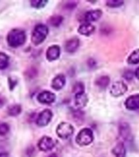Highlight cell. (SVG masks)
Segmentation results:
<instances>
[{
    "label": "cell",
    "instance_id": "1",
    "mask_svg": "<svg viewBox=\"0 0 139 157\" xmlns=\"http://www.w3.org/2000/svg\"><path fill=\"white\" fill-rule=\"evenodd\" d=\"M7 44L12 48H18L25 42V33L21 29H12L7 37Z\"/></svg>",
    "mask_w": 139,
    "mask_h": 157
},
{
    "label": "cell",
    "instance_id": "2",
    "mask_svg": "<svg viewBox=\"0 0 139 157\" xmlns=\"http://www.w3.org/2000/svg\"><path fill=\"white\" fill-rule=\"evenodd\" d=\"M48 34V26L43 24L37 25L32 33V43L35 45H39L44 41Z\"/></svg>",
    "mask_w": 139,
    "mask_h": 157
},
{
    "label": "cell",
    "instance_id": "3",
    "mask_svg": "<svg viewBox=\"0 0 139 157\" xmlns=\"http://www.w3.org/2000/svg\"><path fill=\"white\" fill-rule=\"evenodd\" d=\"M93 141V132L90 128H85L79 132L76 137V142L80 146H87Z\"/></svg>",
    "mask_w": 139,
    "mask_h": 157
},
{
    "label": "cell",
    "instance_id": "4",
    "mask_svg": "<svg viewBox=\"0 0 139 157\" xmlns=\"http://www.w3.org/2000/svg\"><path fill=\"white\" fill-rule=\"evenodd\" d=\"M74 133V127L71 124L66 122H61L56 127V134L62 139H66Z\"/></svg>",
    "mask_w": 139,
    "mask_h": 157
},
{
    "label": "cell",
    "instance_id": "5",
    "mask_svg": "<svg viewBox=\"0 0 139 157\" xmlns=\"http://www.w3.org/2000/svg\"><path fill=\"white\" fill-rule=\"evenodd\" d=\"M128 87L122 81H117L110 87V94L114 97H120L127 92Z\"/></svg>",
    "mask_w": 139,
    "mask_h": 157
},
{
    "label": "cell",
    "instance_id": "6",
    "mask_svg": "<svg viewBox=\"0 0 139 157\" xmlns=\"http://www.w3.org/2000/svg\"><path fill=\"white\" fill-rule=\"evenodd\" d=\"M52 117V112L51 110H48V109L44 110L37 118V124L40 127H44V126L48 124L49 122L51 121Z\"/></svg>",
    "mask_w": 139,
    "mask_h": 157
},
{
    "label": "cell",
    "instance_id": "7",
    "mask_svg": "<svg viewBox=\"0 0 139 157\" xmlns=\"http://www.w3.org/2000/svg\"><path fill=\"white\" fill-rule=\"evenodd\" d=\"M54 146H55L54 140L52 137H48V136L43 137L38 142V147H39V150H41L43 151H50L53 148Z\"/></svg>",
    "mask_w": 139,
    "mask_h": 157
},
{
    "label": "cell",
    "instance_id": "8",
    "mask_svg": "<svg viewBox=\"0 0 139 157\" xmlns=\"http://www.w3.org/2000/svg\"><path fill=\"white\" fill-rule=\"evenodd\" d=\"M56 100V95L49 91H43L38 95V101L44 104H51Z\"/></svg>",
    "mask_w": 139,
    "mask_h": 157
},
{
    "label": "cell",
    "instance_id": "9",
    "mask_svg": "<svg viewBox=\"0 0 139 157\" xmlns=\"http://www.w3.org/2000/svg\"><path fill=\"white\" fill-rule=\"evenodd\" d=\"M119 133L120 136L125 141H129L132 138V132H131V128L128 123L123 122L119 126Z\"/></svg>",
    "mask_w": 139,
    "mask_h": 157
},
{
    "label": "cell",
    "instance_id": "10",
    "mask_svg": "<svg viewBox=\"0 0 139 157\" xmlns=\"http://www.w3.org/2000/svg\"><path fill=\"white\" fill-rule=\"evenodd\" d=\"M125 104L128 110H137L139 108V94H134L129 97L125 101Z\"/></svg>",
    "mask_w": 139,
    "mask_h": 157
},
{
    "label": "cell",
    "instance_id": "11",
    "mask_svg": "<svg viewBox=\"0 0 139 157\" xmlns=\"http://www.w3.org/2000/svg\"><path fill=\"white\" fill-rule=\"evenodd\" d=\"M60 52H61V49H60V47L59 46H57V45L50 46L48 48V50H47V59L50 61H54V60L58 58L59 56H60Z\"/></svg>",
    "mask_w": 139,
    "mask_h": 157
},
{
    "label": "cell",
    "instance_id": "12",
    "mask_svg": "<svg viewBox=\"0 0 139 157\" xmlns=\"http://www.w3.org/2000/svg\"><path fill=\"white\" fill-rule=\"evenodd\" d=\"M102 15V12L99 9L96 10H91V11H88L85 13V16H84V20L87 23H90V22L96 21H98L99 18H101Z\"/></svg>",
    "mask_w": 139,
    "mask_h": 157
},
{
    "label": "cell",
    "instance_id": "13",
    "mask_svg": "<svg viewBox=\"0 0 139 157\" xmlns=\"http://www.w3.org/2000/svg\"><path fill=\"white\" fill-rule=\"evenodd\" d=\"M94 30H95L94 25H93L90 23H87V22L81 25L78 29L79 33L82 35H84V36H89L93 34Z\"/></svg>",
    "mask_w": 139,
    "mask_h": 157
},
{
    "label": "cell",
    "instance_id": "14",
    "mask_svg": "<svg viewBox=\"0 0 139 157\" xmlns=\"http://www.w3.org/2000/svg\"><path fill=\"white\" fill-rule=\"evenodd\" d=\"M79 46V40L77 38H73V39H69L68 41L66 43L65 45V49L66 52H68L70 53L75 52L78 49Z\"/></svg>",
    "mask_w": 139,
    "mask_h": 157
},
{
    "label": "cell",
    "instance_id": "15",
    "mask_svg": "<svg viewBox=\"0 0 139 157\" xmlns=\"http://www.w3.org/2000/svg\"><path fill=\"white\" fill-rule=\"evenodd\" d=\"M66 83V78L63 75H58L52 79V88L56 89V90H60L63 88Z\"/></svg>",
    "mask_w": 139,
    "mask_h": 157
},
{
    "label": "cell",
    "instance_id": "16",
    "mask_svg": "<svg viewBox=\"0 0 139 157\" xmlns=\"http://www.w3.org/2000/svg\"><path fill=\"white\" fill-rule=\"evenodd\" d=\"M88 103V96L84 93H79L75 95V104L76 107L78 109L83 108Z\"/></svg>",
    "mask_w": 139,
    "mask_h": 157
},
{
    "label": "cell",
    "instance_id": "17",
    "mask_svg": "<svg viewBox=\"0 0 139 157\" xmlns=\"http://www.w3.org/2000/svg\"><path fill=\"white\" fill-rule=\"evenodd\" d=\"M112 153L115 157H125L126 156V149L125 145L122 142L118 143L112 150Z\"/></svg>",
    "mask_w": 139,
    "mask_h": 157
},
{
    "label": "cell",
    "instance_id": "18",
    "mask_svg": "<svg viewBox=\"0 0 139 157\" xmlns=\"http://www.w3.org/2000/svg\"><path fill=\"white\" fill-rule=\"evenodd\" d=\"M110 83V78L106 75H103L97 78L96 84L101 88H106Z\"/></svg>",
    "mask_w": 139,
    "mask_h": 157
},
{
    "label": "cell",
    "instance_id": "19",
    "mask_svg": "<svg viewBox=\"0 0 139 157\" xmlns=\"http://www.w3.org/2000/svg\"><path fill=\"white\" fill-rule=\"evenodd\" d=\"M21 112V105L19 104H15V105H10L7 109V113L8 115L12 116H17Z\"/></svg>",
    "mask_w": 139,
    "mask_h": 157
},
{
    "label": "cell",
    "instance_id": "20",
    "mask_svg": "<svg viewBox=\"0 0 139 157\" xmlns=\"http://www.w3.org/2000/svg\"><path fill=\"white\" fill-rule=\"evenodd\" d=\"M128 63L131 65L139 63V48L136 49L128 57Z\"/></svg>",
    "mask_w": 139,
    "mask_h": 157
},
{
    "label": "cell",
    "instance_id": "21",
    "mask_svg": "<svg viewBox=\"0 0 139 157\" xmlns=\"http://www.w3.org/2000/svg\"><path fill=\"white\" fill-rule=\"evenodd\" d=\"M62 21H63V17L61 16H58V15L50 17L48 20L49 24L54 27H58L62 23Z\"/></svg>",
    "mask_w": 139,
    "mask_h": 157
},
{
    "label": "cell",
    "instance_id": "22",
    "mask_svg": "<svg viewBox=\"0 0 139 157\" xmlns=\"http://www.w3.org/2000/svg\"><path fill=\"white\" fill-rule=\"evenodd\" d=\"M9 64V57L3 52H0V70L7 68Z\"/></svg>",
    "mask_w": 139,
    "mask_h": 157
},
{
    "label": "cell",
    "instance_id": "23",
    "mask_svg": "<svg viewBox=\"0 0 139 157\" xmlns=\"http://www.w3.org/2000/svg\"><path fill=\"white\" fill-rule=\"evenodd\" d=\"M73 93L75 94H79V93H84V86H83V83H81V82H78L75 84L73 88Z\"/></svg>",
    "mask_w": 139,
    "mask_h": 157
},
{
    "label": "cell",
    "instance_id": "24",
    "mask_svg": "<svg viewBox=\"0 0 139 157\" xmlns=\"http://www.w3.org/2000/svg\"><path fill=\"white\" fill-rule=\"evenodd\" d=\"M47 3H48V2L44 1V0H32L30 2V4H31L32 7H35V8H42Z\"/></svg>",
    "mask_w": 139,
    "mask_h": 157
},
{
    "label": "cell",
    "instance_id": "25",
    "mask_svg": "<svg viewBox=\"0 0 139 157\" xmlns=\"http://www.w3.org/2000/svg\"><path fill=\"white\" fill-rule=\"evenodd\" d=\"M123 4H124V2L120 0H109L106 2V5L110 7H119Z\"/></svg>",
    "mask_w": 139,
    "mask_h": 157
},
{
    "label": "cell",
    "instance_id": "26",
    "mask_svg": "<svg viewBox=\"0 0 139 157\" xmlns=\"http://www.w3.org/2000/svg\"><path fill=\"white\" fill-rule=\"evenodd\" d=\"M9 131V125L7 123H0V136L7 134Z\"/></svg>",
    "mask_w": 139,
    "mask_h": 157
},
{
    "label": "cell",
    "instance_id": "27",
    "mask_svg": "<svg viewBox=\"0 0 139 157\" xmlns=\"http://www.w3.org/2000/svg\"><path fill=\"white\" fill-rule=\"evenodd\" d=\"M30 74H31V75H30V78H34V77H35V75H37V71L34 68L29 69V70H28V71H26L27 76L29 77Z\"/></svg>",
    "mask_w": 139,
    "mask_h": 157
},
{
    "label": "cell",
    "instance_id": "28",
    "mask_svg": "<svg viewBox=\"0 0 139 157\" xmlns=\"http://www.w3.org/2000/svg\"><path fill=\"white\" fill-rule=\"evenodd\" d=\"M125 78H126V79H131L133 77V73H132V71H127L126 73L125 74Z\"/></svg>",
    "mask_w": 139,
    "mask_h": 157
},
{
    "label": "cell",
    "instance_id": "29",
    "mask_svg": "<svg viewBox=\"0 0 139 157\" xmlns=\"http://www.w3.org/2000/svg\"><path fill=\"white\" fill-rule=\"evenodd\" d=\"M135 76L137 77V78L139 79V67H137V69L135 71Z\"/></svg>",
    "mask_w": 139,
    "mask_h": 157
},
{
    "label": "cell",
    "instance_id": "30",
    "mask_svg": "<svg viewBox=\"0 0 139 157\" xmlns=\"http://www.w3.org/2000/svg\"><path fill=\"white\" fill-rule=\"evenodd\" d=\"M0 157H8V154L2 152V153H0Z\"/></svg>",
    "mask_w": 139,
    "mask_h": 157
},
{
    "label": "cell",
    "instance_id": "31",
    "mask_svg": "<svg viewBox=\"0 0 139 157\" xmlns=\"http://www.w3.org/2000/svg\"><path fill=\"white\" fill-rule=\"evenodd\" d=\"M3 104H4V99H3L2 98H0V107L2 106Z\"/></svg>",
    "mask_w": 139,
    "mask_h": 157
},
{
    "label": "cell",
    "instance_id": "32",
    "mask_svg": "<svg viewBox=\"0 0 139 157\" xmlns=\"http://www.w3.org/2000/svg\"><path fill=\"white\" fill-rule=\"evenodd\" d=\"M48 157H57V155H56V154H52V155H50Z\"/></svg>",
    "mask_w": 139,
    "mask_h": 157
}]
</instances>
